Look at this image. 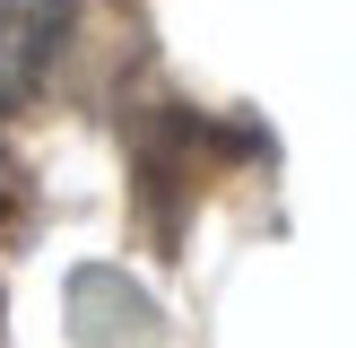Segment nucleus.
Returning a JSON list of instances; mask_svg holds the SVG:
<instances>
[{
    "label": "nucleus",
    "instance_id": "obj_1",
    "mask_svg": "<svg viewBox=\"0 0 356 348\" xmlns=\"http://www.w3.org/2000/svg\"><path fill=\"white\" fill-rule=\"evenodd\" d=\"M70 9L79 0H0V113L17 96H35V79L52 70V52L70 35Z\"/></svg>",
    "mask_w": 356,
    "mask_h": 348
}]
</instances>
